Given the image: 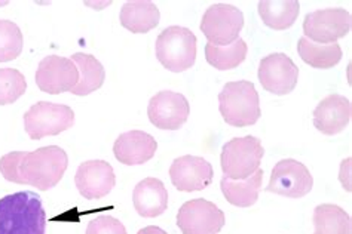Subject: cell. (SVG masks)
Returning <instances> with one entry per match:
<instances>
[{"mask_svg": "<svg viewBox=\"0 0 352 234\" xmlns=\"http://www.w3.org/2000/svg\"><path fill=\"white\" fill-rule=\"evenodd\" d=\"M27 89V80L15 69H0V106L14 104Z\"/></svg>", "mask_w": 352, "mask_h": 234, "instance_id": "27", "label": "cell"}, {"mask_svg": "<svg viewBox=\"0 0 352 234\" xmlns=\"http://www.w3.org/2000/svg\"><path fill=\"white\" fill-rule=\"evenodd\" d=\"M314 234H351L352 222L346 211L338 204H318L314 211Z\"/></svg>", "mask_w": 352, "mask_h": 234, "instance_id": "23", "label": "cell"}, {"mask_svg": "<svg viewBox=\"0 0 352 234\" xmlns=\"http://www.w3.org/2000/svg\"><path fill=\"white\" fill-rule=\"evenodd\" d=\"M133 203L143 218H156L168 208V191L157 178H146L133 191Z\"/></svg>", "mask_w": 352, "mask_h": 234, "instance_id": "18", "label": "cell"}, {"mask_svg": "<svg viewBox=\"0 0 352 234\" xmlns=\"http://www.w3.org/2000/svg\"><path fill=\"white\" fill-rule=\"evenodd\" d=\"M75 184L83 199H103L116 184L115 171L112 165L104 161L83 162L76 171Z\"/></svg>", "mask_w": 352, "mask_h": 234, "instance_id": "15", "label": "cell"}, {"mask_svg": "<svg viewBox=\"0 0 352 234\" xmlns=\"http://www.w3.org/2000/svg\"><path fill=\"white\" fill-rule=\"evenodd\" d=\"M258 15H261L265 25L274 30H287L296 23L299 16L300 5L296 0H265L257 5Z\"/></svg>", "mask_w": 352, "mask_h": 234, "instance_id": "22", "label": "cell"}, {"mask_svg": "<svg viewBox=\"0 0 352 234\" xmlns=\"http://www.w3.org/2000/svg\"><path fill=\"white\" fill-rule=\"evenodd\" d=\"M23 33L15 23L0 20V62L14 61L23 52Z\"/></svg>", "mask_w": 352, "mask_h": 234, "instance_id": "26", "label": "cell"}, {"mask_svg": "<svg viewBox=\"0 0 352 234\" xmlns=\"http://www.w3.org/2000/svg\"><path fill=\"white\" fill-rule=\"evenodd\" d=\"M87 234H126V229L119 220L110 215H101L88 224Z\"/></svg>", "mask_w": 352, "mask_h": 234, "instance_id": "29", "label": "cell"}, {"mask_svg": "<svg viewBox=\"0 0 352 234\" xmlns=\"http://www.w3.org/2000/svg\"><path fill=\"white\" fill-rule=\"evenodd\" d=\"M247 52L248 46L241 37L228 46H214L211 43L206 46L207 62L220 71L236 69L245 61Z\"/></svg>", "mask_w": 352, "mask_h": 234, "instance_id": "25", "label": "cell"}, {"mask_svg": "<svg viewBox=\"0 0 352 234\" xmlns=\"http://www.w3.org/2000/svg\"><path fill=\"white\" fill-rule=\"evenodd\" d=\"M137 234H168V233L164 231V230H162V229H160V227L149 226V227H144V229H142V230L138 231Z\"/></svg>", "mask_w": 352, "mask_h": 234, "instance_id": "31", "label": "cell"}, {"mask_svg": "<svg viewBox=\"0 0 352 234\" xmlns=\"http://www.w3.org/2000/svg\"><path fill=\"white\" fill-rule=\"evenodd\" d=\"M199 27L208 43L214 46H228L239 37L244 27V15L232 5L216 3L210 6L204 14Z\"/></svg>", "mask_w": 352, "mask_h": 234, "instance_id": "7", "label": "cell"}, {"mask_svg": "<svg viewBox=\"0 0 352 234\" xmlns=\"http://www.w3.org/2000/svg\"><path fill=\"white\" fill-rule=\"evenodd\" d=\"M70 60L76 64L79 71L78 85L70 91L73 95L85 97L103 86V83L106 80V70L103 67V64H101L96 57H92L89 54L78 52L73 54Z\"/></svg>", "mask_w": 352, "mask_h": 234, "instance_id": "20", "label": "cell"}, {"mask_svg": "<svg viewBox=\"0 0 352 234\" xmlns=\"http://www.w3.org/2000/svg\"><path fill=\"white\" fill-rule=\"evenodd\" d=\"M263 171L258 169L254 175L247 180H229V178H221L220 189L226 198V200L238 206V208H250L258 199V191L262 189Z\"/></svg>", "mask_w": 352, "mask_h": 234, "instance_id": "21", "label": "cell"}, {"mask_svg": "<svg viewBox=\"0 0 352 234\" xmlns=\"http://www.w3.org/2000/svg\"><path fill=\"white\" fill-rule=\"evenodd\" d=\"M351 116V101L338 93H333V95L324 98L314 110V126L324 135H336L349 125Z\"/></svg>", "mask_w": 352, "mask_h": 234, "instance_id": "16", "label": "cell"}, {"mask_svg": "<svg viewBox=\"0 0 352 234\" xmlns=\"http://www.w3.org/2000/svg\"><path fill=\"white\" fill-rule=\"evenodd\" d=\"M352 18L344 8H327L305 16L303 33L314 43L329 45L345 37L351 32Z\"/></svg>", "mask_w": 352, "mask_h": 234, "instance_id": "8", "label": "cell"}, {"mask_svg": "<svg viewBox=\"0 0 352 234\" xmlns=\"http://www.w3.org/2000/svg\"><path fill=\"white\" fill-rule=\"evenodd\" d=\"M190 106L186 97L179 92L162 91L151 98L147 116L155 128L177 130L188 121Z\"/></svg>", "mask_w": 352, "mask_h": 234, "instance_id": "12", "label": "cell"}, {"mask_svg": "<svg viewBox=\"0 0 352 234\" xmlns=\"http://www.w3.org/2000/svg\"><path fill=\"white\" fill-rule=\"evenodd\" d=\"M34 79L42 92L57 95V93L69 92L78 85L79 71L76 64L70 58L50 55L39 62Z\"/></svg>", "mask_w": 352, "mask_h": 234, "instance_id": "13", "label": "cell"}, {"mask_svg": "<svg viewBox=\"0 0 352 234\" xmlns=\"http://www.w3.org/2000/svg\"><path fill=\"white\" fill-rule=\"evenodd\" d=\"M156 58L166 70L183 73L197 60V36L186 27L171 25L156 39Z\"/></svg>", "mask_w": 352, "mask_h": 234, "instance_id": "4", "label": "cell"}, {"mask_svg": "<svg viewBox=\"0 0 352 234\" xmlns=\"http://www.w3.org/2000/svg\"><path fill=\"white\" fill-rule=\"evenodd\" d=\"M312 187L314 178L308 167L294 159H284L275 165L265 191L289 199H300L311 193Z\"/></svg>", "mask_w": 352, "mask_h": 234, "instance_id": "9", "label": "cell"}, {"mask_svg": "<svg viewBox=\"0 0 352 234\" xmlns=\"http://www.w3.org/2000/svg\"><path fill=\"white\" fill-rule=\"evenodd\" d=\"M120 24L135 34H144L157 27L161 20L160 9L149 0L125 2L120 9Z\"/></svg>", "mask_w": 352, "mask_h": 234, "instance_id": "19", "label": "cell"}, {"mask_svg": "<svg viewBox=\"0 0 352 234\" xmlns=\"http://www.w3.org/2000/svg\"><path fill=\"white\" fill-rule=\"evenodd\" d=\"M298 52L305 62L320 70L333 69L344 57V52H342V48L338 43H314L308 40L307 37H302L299 40Z\"/></svg>", "mask_w": 352, "mask_h": 234, "instance_id": "24", "label": "cell"}, {"mask_svg": "<svg viewBox=\"0 0 352 234\" xmlns=\"http://www.w3.org/2000/svg\"><path fill=\"white\" fill-rule=\"evenodd\" d=\"M219 110L228 125L245 128L261 119V100L254 83L248 80L229 82L219 93Z\"/></svg>", "mask_w": 352, "mask_h": 234, "instance_id": "3", "label": "cell"}, {"mask_svg": "<svg viewBox=\"0 0 352 234\" xmlns=\"http://www.w3.org/2000/svg\"><path fill=\"white\" fill-rule=\"evenodd\" d=\"M157 150L156 139L143 130H129L119 135L113 144L116 161L126 166L149 162Z\"/></svg>", "mask_w": 352, "mask_h": 234, "instance_id": "17", "label": "cell"}, {"mask_svg": "<svg viewBox=\"0 0 352 234\" xmlns=\"http://www.w3.org/2000/svg\"><path fill=\"white\" fill-rule=\"evenodd\" d=\"M25 157V152H12L0 157V174L9 183L24 184L20 174V166Z\"/></svg>", "mask_w": 352, "mask_h": 234, "instance_id": "28", "label": "cell"}, {"mask_svg": "<svg viewBox=\"0 0 352 234\" xmlns=\"http://www.w3.org/2000/svg\"><path fill=\"white\" fill-rule=\"evenodd\" d=\"M75 125V111L69 106L41 101L24 115L25 132L34 141L45 137L60 135Z\"/></svg>", "mask_w": 352, "mask_h": 234, "instance_id": "6", "label": "cell"}, {"mask_svg": "<svg viewBox=\"0 0 352 234\" xmlns=\"http://www.w3.org/2000/svg\"><path fill=\"white\" fill-rule=\"evenodd\" d=\"M351 157H348L346 161L342 162L340 165V171H339V180L344 185V189L346 191H352V187H351Z\"/></svg>", "mask_w": 352, "mask_h": 234, "instance_id": "30", "label": "cell"}, {"mask_svg": "<svg viewBox=\"0 0 352 234\" xmlns=\"http://www.w3.org/2000/svg\"><path fill=\"white\" fill-rule=\"evenodd\" d=\"M263 154L265 148L256 137L234 138L221 148V171L229 180H247L261 169Z\"/></svg>", "mask_w": 352, "mask_h": 234, "instance_id": "5", "label": "cell"}, {"mask_svg": "<svg viewBox=\"0 0 352 234\" xmlns=\"http://www.w3.org/2000/svg\"><path fill=\"white\" fill-rule=\"evenodd\" d=\"M258 80L274 95H289L298 86L299 67L285 54H271L258 64Z\"/></svg>", "mask_w": 352, "mask_h": 234, "instance_id": "11", "label": "cell"}, {"mask_svg": "<svg viewBox=\"0 0 352 234\" xmlns=\"http://www.w3.org/2000/svg\"><path fill=\"white\" fill-rule=\"evenodd\" d=\"M170 178L173 185L179 191H201L211 185L214 169L206 159L198 156H182L173 162Z\"/></svg>", "mask_w": 352, "mask_h": 234, "instance_id": "14", "label": "cell"}, {"mask_svg": "<svg viewBox=\"0 0 352 234\" xmlns=\"http://www.w3.org/2000/svg\"><path fill=\"white\" fill-rule=\"evenodd\" d=\"M67 166V153L57 145H48L25 153L20 174L25 185L36 187L41 191H48L63 180Z\"/></svg>", "mask_w": 352, "mask_h": 234, "instance_id": "2", "label": "cell"}, {"mask_svg": "<svg viewBox=\"0 0 352 234\" xmlns=\"http://www.w3.org/2000/svg\"><path fill=\"white\" fill-rule=\"evenodd\" d=\"M46 212L33 191H18L0 199V234H45Z\"/></svg>", "mask_w": 352, "mask_h": 234, "instance_id": "1", "label": "cell"}, {"mask_svg": "<svg viewBox=\"0 0 352 234\" xmlns=\"http://www.w3.org/2000/svg\"><path fill=\"white\" fill-rule=\"evenodd\" d=\"M225 222L223 211L206 199L186 202L177 213V226L183 234H219Z\"/></svg>", "mask_w": 352, "mask_h": 234, "instance_id": "10", "label": "cell"}]
</instances>
